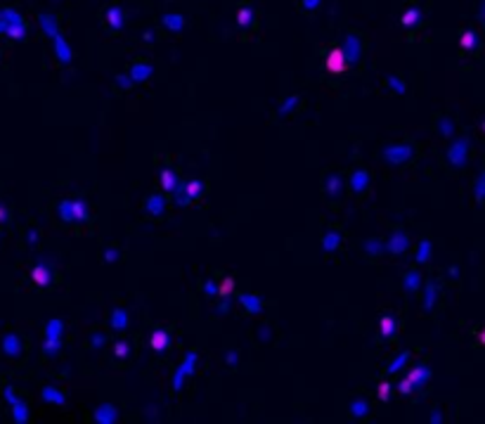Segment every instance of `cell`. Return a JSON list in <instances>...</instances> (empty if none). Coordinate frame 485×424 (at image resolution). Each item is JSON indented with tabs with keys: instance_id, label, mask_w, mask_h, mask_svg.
Returning <instances> with one entry per match:
<instances>
[{
	"instance_id": "obj_1",
	"label": "cell",
	"mask_w": 485,
	"mask_h": 424,
	"mask_svg": "<svg viewBox=\"0 0 485 424\" xmlns=\"http://www.w3.org/2000/svg\"><path fill=\"white\" fill-rule=\"evenodd\" d=\"M324 69L334 76H341L346 74L348 69V60H346V52H343L341 48H332V50H327L324 52Z\"/></svg>"
},
{
	"instance_id": "obj_2",
	"label": "cell",
	"mask_w": 485,
	"mask_h": 424,
	"mask_svg": "<svg viewBox=\"0 0 485 424\" xmlns=\"http://www.w3.org/2000/svg\"><path fill=\"white\" fill-rule=\"evenodd\" d=\"M144 211H147V216L161 218L166 214V199L161 194H149L147 202H144Z\"/></svg>"
},
{
	"instance_id": "obj_3",
	"label": "cell",
	"mask_w": 485,
	"mask_h": 424,
	"mask_svg": "<svg viewBox=\"0 0 485 424\" xmlns=\"http://www.w3.org/2000/svg\"><path fill=\"white\" fill-rule=\"evenodd\" d=\"M149 346L154 348V353L168 351V346H171V334L166 332V330H154L152 336H149Z\"/></svg>"
},
{
	"instance_id": "obj_4",
	"label": "cell",
	"mask_w": 485,
	"mask_h": 424,
	"mask_svg": "<svg viewBox=\"0 0 485 424\" xmlns=\"http://www.w3.org/2000/svg\"><path fill=\"white\" fill-rule=\"evenodd\" d=\"M159 182H161V190H163V192H171V194L180 188V185H182V182H180V178H178V173L173 171V168H163L161 176H159Z\"/></svg>"
},
{
	"instance_id": "obj_5",
	"label": "cell",
	"mask_w": 485,
	"mask_h": 424,
	"mask_svg": "<svg viewBox=\"0 0 485 424\" xmlns=\"http://www.w3.org/2000/svg\"><path fill=\"white\" fill-rule=\"evenodd\" d=\"M355 36H358V34H348V36H346V46L341 48L343 52H346L348 64L360 60V38H355Z\"/></svg>"
},
{
	"instance_id": "obj_6",
	"label": "cell",
	"mask_w": 485,
	"mask_h": 424,
	"mask_svg": "<svg viewBox=\"0 0 485 424\" xmlns=\"http://www.w3.org/2000/svg\"><path fill=\"white\" fill-rule=\"evenodd\" d=\"M104 22H107V26L111 28V31H121V26H123V14H121V10L107 8L104 10Z\"/></svg>"
},
{
	"instance_id": "obj_7",
	"label": "cell",
	"mask_w": 485,
	"mask_h": 424,
	"mask_svg": "<svg viewBox=\"0 0 485 424\" xmlns=\"http://www.w3.org/2000/svg\"><path fill=\"white\" fill-rule=\"evenodd\" d=\"M429 377H431V370H429L426 365H417V368H414V370L407 374V382H410V384L417 388L419 384H424V382H426Z\"/></svg>"
},
{
	"instance_id": "obj_8",
	"label": "cell",
	"mask_w": 485,
	"mask_h": 424,
	"mask_svg": "<svg viewBox=\"0 0 485 424\" xmlns=\"http://www.w3.org/2000/svg\"><path fill=\"white\" fill-rule=\"evenodd\" d=\"M185 188H187L192 202H197V199H201L204 194H206V182L199 180V178H192V180H187V182H185Z\"/></svg>"
},
{
	"instance_id": "obj_9",
	"label": "cell",
	"mask_w": 485,
	"mask_h": 424,
	"mask_svg": "<svg viewBox=\"0 0 485 424\" xmlns=\"http://www.w3.org/2000/svg\"><path fill=\"white\" fill-rule=\"evenodd\" d=\"M133 356V346H130V342L128 339H118L116 344H114V358H116L118 362H123L128 360Z\"/></svg>"
},
{
	"instance_id": "obj_10",
	"label": "cell",
	"mask_w": 485,
	"mask_h": 424,
	"mask_svg": "<svg viewBox=\"0 0 485 424\" xmlns=\"http://www.w3.org/2000/svg\"><path fill=\"white\" fill-rule=\"evenodd\" d=\"M450 162L455 164V166H464V162H467V140H459V142L452 147Z\"/></svg>"
},
{
	"instance_id": "obj_11",
	"label": "cell",
	"mask_w": 485,
	"mask_h": 424,
	"mask_svg": "<svg viewBox=\"0 0 485 424\" xmlns=\"http://www.w3.org/2000/svg\"><path fill=\"white\" fill-rule=\"evenodd\" d=\"M396 318L393 316H384L381 320H379V332H381V336L384 339H388V336H393L396 334Z\"/></svg>"
},
{
	"instance_id": "obj_12",
	"label": "cell",
	"mask_w": 485,
	"mask_h": 424,
	"mask_svg": "<svg viewBox=\"0 0 485 424\" xmlns=\"http://www.w3.org/2000/svg\"><path fill=\"white\" fill-rule=\"evenodd\" d=\"M109 325H111V330H123V327L128 325V322H126V310L116 308V310L109 316Z\"/></svg>"
},
{
	"instance_id": "obj_13",
	"label": "cell",
	"mask_w": 485,
	"mask_h": 424,
	"mask_svg": "<svg viewBox=\"0 0 485 424\" xmlns=\"http://www.w3.org/2000/svg\"><path fill=\"white\" fill-rule=\"evenodd\" d=\"M474 197H476V202L485 204V171L481 173V176L476 178V182H474Z\"/></svg>"
},
{
	"instance_id": "obj_14",
	"label": "cell",
	"mask_w": 485,
	"mask_h": 424,
	"mask_svg": "<svg viewBox=\"0 0 485 424\" xmlns=\"http://www.w3.org/2000/svg\"><path fill=\"white\" fill-rule=\"evenodd\" d=\"M237 22H239V26H251L253 24V12L251 8H239V12H237Z\"/></svg>"
},
{
	"instance_id": "obj_15",
	"label": "cell",
	"mask_w": 485,
	"mask_h": 424,
	"mask_svg": "<svg viewBox=\"0 0 485 424\" xmlns=\"http://www.w3.org/2000/svg\"><path fill=\"white\" fill-rule=\"evenodd\" d=\"M459 46H462V50H474L476 48V34L474 31H464L462 38H459Z\"/></svg>"
},
{
	"instance_id": "obj_16",
	"label": "cell",
	"mask_w": 485,
	"mask_h": 424,
	"mask_svg": "<svg viewBox=\"0 0 485 424\" xmlns=\"http://www.w3.org/2000/svg\"><path fill=\"white\" fill-rule=\"evenodd\" d=\"M130 74H133V81H142V78H147L152 74V66L149 64H135Z\"/></svg>"
},
{
	"instance_id": "obj_17",
	"label": "cell",
	"mask_w": 485,
	"mask_h": 424,
	"mask_svg": "<svg viewBox=\"0 0 485 424\" xmlns=\"http://www.w3.org/2000/svg\"><path fill=\"white\" fill-rule=\"evenodd\" d=\"M322 244H324V252H334V249L341 244V235H339V232H329V235L324 237Z\"/></svg>"
},
{
	"instance_id": "obj_18",
	"label": "cell",
	"mask_w": 485,
	"mask_h": 424,
	"mask_svg": "<svg viewBox=\"0 0 485 424\" xmlns=\"http://www.w3.org/2000/svg\"><path fill=\"white\" fill-rule=\"evenodd\" d=\"M403 24H405V26H412V24H414V26H417V24H419V10H407V12H405V14H403Z\"/></svg>"
},
{
	"instance_id": "obj_19",
	"label": "cell",
	"mask_w": 485,
	"mask_h": 424,
	"mask_svg": "<svg viewBox=\"0 0 485 424\" xmlns=\"http://www.w3.org/2000/svg\"><path fill=\"white\" fill-rule=\"evenodd\" d=\"M391 391H393V386H391V382H381V384H379V388H377V396H379V400H384V403H386L388 398H391Z\"/></svg>"
},
{
	"instance_id": "obj_20",
	"label": "cell",
	"mask_w": 485,
	"mask_h": 424,
	"mask_svg": "<svg viewBox=\"0 0 485 424\" xmlns=\"http://www.w3.org/2000/svg\"><path fill=\"white\" fill-rule=\"evenodd\" d=\"M232 289H234V280H232V278H225V280H220L218 294H220V296H227V294H230Z\"/></svg>"
},
{
	"instance_id": "obj_21",
	"label": "cell",
	"mask_w": 485,
	"mask_h": 424,
	"mask_svg": "<svg viewBox=\"0 0 485 424\" xmlns=\"http://www.w3.org/2000/svg\"><path fill=\"white\" fill-rule=\"evenodd\" d=\"M33 280H38V284H47L52 278H50V272H47V270L38 268V270H33Z\"/></svg>"
},
{
	"instance_id": "obj_22",
	"label": "cell",
	"mask_w": 485,
	"mask_h": 424,
	"mask_svg": "<svg viewBox=\"0 0 485 424\" xmlns=\"http://www.w3.org/2000/svg\"><path fill=\"white\" fill-rule=\"evenodd\" d=\"M365 410H367V406H365V400H360V403H355V406H353V410H351V412H353V415H355V412H365Z\"/></svg>"
},
{
	"instance_id": "obj_23",
	"label": "cell",
	"mask_w": 485,
	"mask_h": 424,
	"mask_svg": "<svg viewBox=\"0 0 485 424\" xmlns=\"http://www.w3.org/2000/svg\"><path fill=\"white\" fill-rule=\"evenodd\" d=\"M476 339H478V344H483V346H485V325H483V327H478Z\"/></svg>"
},
{
	"instance_id": "obj_24",
	"label": "cell",
	"mask_w": 485,
	"mask_h": 424,
	"mask_svg": "<svg viewBox=\"0 0 485 424\" xmlns=\"http://www.w3.org/2000/svg\"><path fill=\"white\" fill-rule=\"evenodd\" d=\"M481 130H483V136H485V121H483V124H481Z\"/></svg>"
}]
</instances>
